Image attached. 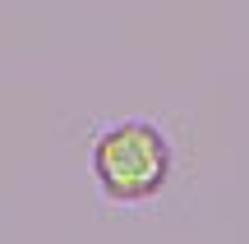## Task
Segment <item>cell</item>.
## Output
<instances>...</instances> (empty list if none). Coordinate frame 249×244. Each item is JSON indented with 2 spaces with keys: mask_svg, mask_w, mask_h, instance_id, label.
<instances>
[{
  "mask_svg": "<svg viewBox=\"0 0 249 244\" xmlns=\"http://www.w3.org/2000/svg\"><path fill=\"white\" fill-rule=\"evenodd\" d=\"M92 175H97L107 198L143 203V198H152V194H161V184H166V175H171V143L148 120L111 125L107 134H97V143H92Z\"/></svg>",
  "mask_w": 249,
  "mask_h": 244,
  "instance_id": "cell-1",
  "label": "cell"
}]
</instances>
